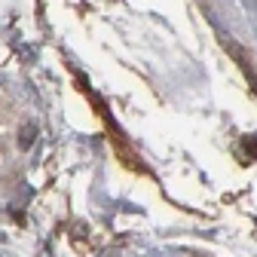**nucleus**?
I'll return each mask as SVG.
<instances>
[{"label": "nucleus", "mask_w": 257, "mask_h": 257, "mask_svg": "<svg viewBox=\"0 0 257 257\" xmlns=\"http://www.w3.org/2000/svg\"><path fill=\"white\" fill-rule=\"evenodd\" d=\"M239 153L245 163H251V159H257V135H245L242 144H239Z\"/></svg>", "instance_id": "obj_1"}]
</instances>
